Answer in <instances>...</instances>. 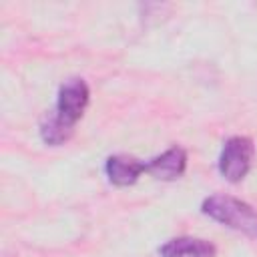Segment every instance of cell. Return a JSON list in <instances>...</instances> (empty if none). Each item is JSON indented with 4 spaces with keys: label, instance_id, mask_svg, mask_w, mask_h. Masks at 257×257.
I'll list each match as a JSON object with an SVG mask.
<instances>
[{
    "label": "cell",
    "instance_id": "1",
    "mask_svg": "<svg viewBox=\"0 0 257 257\" xmlns=\"http://www.w3.org/2000/svg\"><path fill=\"white\" fill-rule=\"evenodd\" d=\"M201 211L209 219L257 239V211L249 203L231 195H211L203 201Z\"/></svg>",
    "mask_w": 257,
    "mask_h": 257
},
{
    "label": "cell",
    "instance_id": "2",
    "mask_svg": "<svg viewBox=\"0 0 257 257\" xmlns=\"http://www.w3.org/2000/svg\"><path fill=\"white\" fill-rule=\"evenodd\" d=\"M255 145L249 137H231L225 141L219 157V173L229 183H239L251 169Z\"/></svg>",
    "mask_w": 257,
    "mask_h": 257
},
{
    "label": "cell",
    "instance_id": "3",
    "mask_svg": "<svg viewBox=\"0 0 257 257\" xmlns=\"http://www.w3.org/2000/svg\"><path fill=\"white\" fill-rule=\"evenodd\" d=\"M90 98L88 84L82 78H68L58 88V100H56V116L74 128V124L80 120L86 104Z\"/></svg>",
    "mask_w": 257,
    "mask_h": 257
},
{
    "label": "cell",
    "instance_id": "4",
    "mask_svg": "<svg viewBox=\"0 0 257 257\" xmlns=\"http://www.w3.org/2000/svg\"><path fill=\"white\" fill-rule=\"evenodd\" d=\"M185 169H187V153L177 145L147 163V173L159 181H175L185 173Z\"/></svg>",
    "mask_w": 257,
    "mask_h": 257
},
{
    "label": "cell",
    "instance_id": "5",
    "mask_svg": "<svg viewBox=\"0 0 257 257\" xmlns=\"http://www.w3.org/2000/svg\"><path fill=\"white\" fill-rule=\"evenodd\" d=\"M104 171L112 185L128 187V185H135L143 173H147V163L128 155H112L106 159Z\"/></svg>",
    "mask_w": 257,
    "mask_h": 257
},
{
    "label": "cell",
    "instance_id": "6",
    "mask_svg": "<svg viewBox=\"0 0 257 257\" xmlns=\"http://www.w3.org/2000/svg\"><path fill=\"white\" fill-rule=\"evenodd\" d=\"M161 257H215L217 249L213 243L197 237H177L159 247Z\"/></svg>",
    "mask_w": 257,
    "mask_h": 257
},
{
    "label": "cell",
    "instance_id": "7",
    "mask_svg": "<svg viewBox=\"0 0 257 257\" xmlns=\"http://www.w3.org/2000/svg\"><path fill=\"white\" fill-rule=\"evenodd\" d=\"M72 133H74V128L68 126L66 122H62V120L56 116L54 110L46 112V114L42 116V120H40V137H42V141H44L46 145H50V147L64 145V143L72 137Z\"/></svg>",
    "mask_w": 257,
    "mask_h": 257
}]
</instances>
